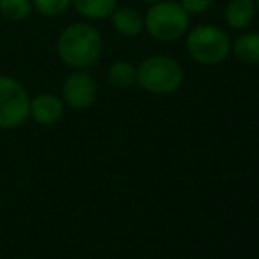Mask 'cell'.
I'll use <instances>...</instances> for the list:
<instances>
[{"instance_id": "12", "label": "cell", "mask_w": 259, "mask_h": 259, "mask_svg": "<svg viewBox=\"0 0 259 259\" xmlns=\"http://www.w3.org/2000/svg\"><path fill=\"white\" fill-rule=\"evenodd\" d=\"M136 78H138V67L127 60L113 62L108 69V81L115 89L120 90L131 89L133 85H136Z\"/></svg>"}, {"instance_id": "9", "label": "cell", "mask_w": 259, "mask_h": 259, "mask_svg": "<svg viewBox=\"0 0 259 259\" xmlns=\"http://www.w3.org/2000/svg\"><path fill=\"white\" fill-rule=\"evenodd\" d=\"M111 25L115 28L116 34L123 35V37H136L143 30V16L140 14V11H136L134 7L123 6L118 7L111 13Z\"/></svg>"}, {"instance_id": "11", "label": "cell", "mask_w": 259, "mask_h": 259, "mask_svg": "<svg viewBox=\"0 0 259 259\" xmlns=\"http://www.w3.org/2000/svg\"><path fill=\"white\" fill-rule=\"evenodd\" d=\"M76 13L87 20H106L118 6V0H72Z\"/></svg>"}, {"instance_id": "5", "label": "cell", "mask_w": 259, "mask_h": 259, "mask_svg": "<svg viewBox=\"0 0 259 259\" xmlns=\"http://www.w3.org/2000/svg\"><path fill=\"white\" fill-rule=\"evenodd\" d=\"M30 118V96L18 79L0 76V129L9 131Z\"/></svg>"}, {"instance_id": "17", "label": "cell", "mask_w": 259, "mask_h": 259, "mask_svg": "<svg viewBox=\"0 0 259 259\" xmlns=\"http://www.w3.org/2000/svg\"><path fill=\"white\" fill-rule=\"evenodd\" d=\"M254 2H256V7H257V9H259V0H254Z\"/></svg>"}, {"instance_id": "1", "label": "cell", "mask_w": 259, "mask_h": 259, "mask_svg": "<svg viewBox=\"0 0 259 259\" xmlns=\"http://www.w3.org/2000/svg\"><path fill=\"white\" fill-rule=\"evenodd\" d=\"M57 53L69 67L89 69L101 58L103 35L89 23H72L58 35Z\"/></svg>"}, {"instance_id": "14", "label": "cell", "mask_w": 259, "mask_h": 259, "mask_svg": "<svg viewBox=\"0 0 259 259\" xmlns=\"http://www.w3.org/2000/svg\"><path fill=\"white\" fill-rule=\"evenodd\" d=\"M32 6L42 16L57 18L67 13V9L72 6V0H32Z\"/></svg>"}, {"instance_id": "4", "label": "cell", "mask_w": 259, "mask_h": 259, "mask_svg": "<svg viewBox=\"0 0 259 259\" xmlns=\"http://www.w3.org/2000/svg\"><path fill=\"white\" fill-rule=\"evenodd\" d=\"M187 53L199 65H219L231 53V39L217 25L203 23L187 30Z\"/></svg>"}, {"instance_id": "7", "label": "cell", "mask_w": 259, "mask_h": 259, "mask_svg": "<svg viewBox=\"0 0 259 259\" xmlns=\"http://www.w3.org/2000/svg\"><path fill=\"white\" fill-rule=\"evenodd\" d=\"M65 104L55 94H39L30 99V118L41 125H53L64 116Z\"/></svg>"}, {"instance_id": "15", "label": "cell", "mask_w": 259, "mask_h": 259, "mask_svg": "<svg viewBox=\"0 0 259 259\" xmlns=\"http://www.w3.org/2000/svg\"><path fill=\"white\" fill-rule=\"evenodd\" d=\"M180 6L185 9V13L191 14H203L213 6V0H180Z\"/></svg>"}, {"instance_id": "3", "label": "cell", "mask_w": 259, "mask_h": 259, "mask_svg": "<svg viewBox=\"0 0 259 259\" xmlns=\"http://www.w3.org/2000/svg\"><path fill=\"white\" fill-rule=\"evenodd\" d=\"M136 83L145 92L167 96L177 92L184 83V69L167 55H152L138 65Z\"/></svg>"}, {"instance_id": "2", "label": "cell", "mask_w": 259, "mask_h": 259, "mask_svg": "<svg viewBox=\"0 0 259 259\" xmlns=\"http://www.w3.org/2000/svg\"><path fill=\"white\" fill-rule=\"evenodd\" d=\"M189 23H191V16L185 13L180 2H173V0L150 4L143 16V28L152 39L160 42L178 41L182 35L187 34Z\"/></svg>"}, {"instance_id": "16", "label": "cell", "mask_w": 259, "mask_h": 259, "mask_svg": "<svg viewBox=\"0 0 259 259\" xmlns=\"http://www.w3.org/2000/svg\"><path fill=\"white\" fill-rule=\"evenodd\" d=\"M141 2H145V4H155V2H162V0H141Z\"/></svg>"}, {"instance_id": "8", "label": "cell", "mask_w": 259, "mask_h": 259, "mask_svg": "<svg viewBox=\"0 0 259 259\" xmlns=\"http://www.w3.org/2000/svg\"><path fill=\"white\" fill-rule=\"evenodd\" d=\"M257 7L254 0H229L224 9V20L233 30H245L252 25Z\"/></svg>"}, {"instance_id": "13", "label": "cell", "mask_w": 259, "mask_h": 259, "mask_svg": "<svg viewBox=\"0 0 259 259\" xmlns=\"http://www.w3.org/2000/svg\"><path fill=\"white\" fill-rule=\"evenodd\" d=\"M32 9V0H0V14L9 21L27 20Z\"/></svg>"}, {"instance_id": "10", "label": "cell", "mask_w": 259, "mask_h": 259, "mask_svg": "<svg viewBox=\"0 0 259 259\" xmlns=\"http://www.w3.org/2000/svg\"><path fill=\"white\" fill-rule=\"evenodd\" d=\"M231 52L242 64L259 65V34L245 32L231 42Z\"/></svg>"}, {"instance_id": "6", "label": "cell", "mask_w": 259, "mask_h": 259, "mask_svg": "<svg viewBox=\"0 0 259 259\" xmlns=\"http://www.w3.org/2000/svg\"><path fill=\"white\" fill-rule=\"evenodd\" d=\"M97 99V81L85 69H74L62 85V101L72 109H89Z\"/></svg>"}]
</instances>
